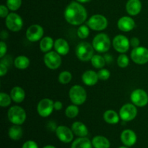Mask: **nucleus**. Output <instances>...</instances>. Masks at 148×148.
I'll use <instances>...</instances> for the list:
<instances>
[{"mask_svg": "<svg viewBox=\"0 0 148 148\" xmlns=\"http://www.w3.org/2000/svg\"><path fill=\"white\" fill-rule=\"evenodd\" d=\"M113 46L116 51L119 53H126L130 49V41L126 36L119 35L114 38Z\"/></svg>", "mask_w": 148, "mask_h": 148, "instance_id": "obj_13", "label": "nucleus"}, {"mask_svg": "<svg viewBox=\"0 0 148 148\" xmlns=\"http://www.w3.org/2000/svg\"><path fill=\"white\" fill-rule=\"evenodd\" d=\"M121 140L124 145L131 147L134 145L137 142V135L132 130H125L121 133Z\"/></svg>", "mask_w": 148, "mask_h": 148, "instance_id": "obj_16", "label": "nucleus"}, {"mask_svg": "<svg viewBox=\"0 0 148 148\" xmlns=\"http://www.w3.org/2000/svg\"><path fill=\"white\" fill-rule=\"evenodd\" d=\"M72 74L68 71L62 72L59 75V81L62 84H67L72 79Z\"/></svg>", "mask_w": 148, "mask_h": 148, "instance_id": "obj_31", "label": "nucleus"}, {"mask_svg": "<svg viewBox=\"0 0 148 148\" xmlns=\"http://www.w3.org/2000/svg\"><path fill=\"white\" fill-rule=\"evenodd\" d=\"M11 100L12 98L10 95L4 92L0 93V106L1 107H7L10 106L11 103Z\"/></svg>", "mask_w": 148, "mask_h": 148, "instance_id": "obj_33", "label": "nucleus"}, {"mask_svg": "<svg viewBox=\"0 0 148 148\" xmlns=\"http://www.w3.org/2000/svg\"><path fill=\"white\" fill-rule=\"evenodd\" d=\"M84 84L88 86H92L98 82V73L92 70H88L85 72L82 77Z\"/></svg>", "mask_w": 148, "mask_h": 148, "instance_id": "obj_19", "label": "nucleus"}, {"mask_svg": "<svg viewBox=\"0 0 148 148\" xmlns=\"http://www.w3.org/2000/svg\"><path fill=\"white\" fill-rule=\"evenodd\" d=\"M117 25H118L119 29L121 31L129 32L134 29V27H135V23L132 17L125 16V17H121L119 20Z\"/></svg>", "mask_w": 148, "mask_h": 148, "instance_id": "obj_17", "label": "nucleus"}, {"mask_svg": "<svg viewBox=\"0 0 148 148\" xmlns=\"http://www.w3.org/2000/svg\"><path fill=\"white\" fill-rule=\"evenodd\" d=\"M56 137L60 141L64 143H69L73 140V132L65 126H59L56 130Z\"/></svg>", "mask_w": 148, "mask_h": 148, "instance_id": "obj_15", "label": "nucleus"}, {"mask_svg": "<svg viewBox=\"0 0 148 148\" xmlns=\"http://www.w3.org/2000/svg\"><path fill=\"white\" fill-rule=\"evenodd\" d=\"M72 130L74 134L79 137H85L88 135V130L86 126L80 121H75L72 126Z\"/></svg>", "mask_w": 148, "mask_h": 148, "instance_id": "obj_20", "label": "nucleus"}, {"mask_svg": "<svg viewBox=\"0 0 148 148\" xmlns=\"http://www.w3.org/2000/svg\"><path fill=\"white\" fill-rule=\"evenodd\" d=\"M30 64V60L25 56H19L14 60V66L19 69H25Z\"/></svg>", "mask_w": 148, "mask_h": 148, "instance_id": "obj_28", "label": "nucleus"}, {"mask_svg": "<svg viewBox=\"0 0 148 148\" xmlns=\"http://www.w3.org/2000/svg\"><path fill=\"white\" fill-rule=\"evenodd\" d=\"M22 148H38V147L36 142L33 141V140H29L23 144Z\"/></svg>", "mask_w": 148, "mask_h": 148, "instance_id": "obj_37", "label": "nucleus"}, {"mask_svg": "<svg viewBox=\"0 0 148 148\" xmlns=\"http://www.w3.org/2000/svg\"><path fill=\"white\" fill-rule=\"evenodd\" d=\"M87 11L85 7L75 1L71 2L66 7L64 17L66 21L73 25H79L86 20Z\"/></svg>", "mask_w": 148, "mask_h": 148, "instance_id": "obj_1", "label": "nucleus"}, {"mask_svg": "<svg viewBox=\"0 0 148 148\" xmlns=\"http://www.w3.org/2000/svg\"><path fill=\"white\" fill-rule=\"evenodd\" d=\"M7 45L4 41L0 42V57L2 58L7 52Z\"/></svg>", "mask_w": 148, "mask_h": 148, "instance_id": "obj_38", "label": "nucleus"}, {"mask_svg": "<svg viewBox=\"0 0 148 148\" xmlns=\"http://www.w3.org/2000/svg\"><path fill=\"white\" fill-rule=\"evenodd\" d=\"M137 114V109L135 106L127 103L123 106L119 111V116L123 121H130L134 119Z\"/></svg>", "mask_w": 148, "mask_h": 148, "instance_id": "obj_11", "label": "nucleus"}, {"mask_svg": "<svg viewBox=\"0 0 148 148\" xmlns=\"http://www.w3.org/2000/svg\"><path fill=\"white\" fill-rule=\"evenodd\" d=\"M94 49L100 53H104L109 50L111 47V40L109 37L105 33L98 34L92 40Z\"/></svg>", "mask_w": 148, "mask_h": 148, "instance_id": "obj_3", "label": "nucleus"}, {"mask_svg": "<svg viewBox=\"0 0 148 148\" xmlns=\"http://www.w3.org/2000/svg\"><path fill=\"white\" fill-rule=\"evenodd\" d=\"M76 55L79 60L82 62L91 60L94 56V48L89 43L81 42L77 45L76 48Z\"/></svg>", "mask_w": 148, "mask_h": 148, "instance_id": "obj_2", "label": "nucleus"}, {"mask_svg": "<svg viewBox=\"0 0 148 148\" xmlns=\"http://www.w3.org/2000/svg\"><path fill=\"white\" fill-rule=\"evenodd\" d=\"M23 134V130L19 125L14 124L9 130V137L13 140H18L22 137Z\"/></svg>", "mask_w": 148, "mask_h": 148, "instance_id": "obj_26", "label": "nucleus"}, {"mask_svg": "<svg viewBox=\"0 0 148 148\" xmlns=\"http://www.w3.org/2000/svg\"><path fill=\"white\" fill-rule=\"evenodd\" d=\"M140 40L136 37L132 38L131 39V40H130V45H131L134 49V48L139 47V46H140Z\"/></svg>", "mask_w": 148, "mask_h": 148, "instance_id": "obj_41", "label": "nucleus"}, {"mask_svg": "<svg viewBox=\"0 0 148 148\" xmlns=\"http://www.w3.org/2000/svg\"><path fill=\"white\" fill-rule=\"evenodd\" d=\"M21 4L22 0H7V7L12 11H16L18 10Z\"/></svg>", "mask_w": 148, "mask_h": 148, "instance_id": "obj_32", "label": "nucleus"}, {"mask_svg": "<svg viewBox=\"0 0 148 148\" xmlns=\"http://www.w3.org/2000/svg\"><path fill=\"white\" fill-rule=\"evenodd\" d=\"M131 58L137 64H145L148 62V49L143 46L134 48L131 52Z\"/></svg>", "mask_w": 148, "mask_h": 148, "instance_id": "obj_7", "label": "nucleus"}, {"mask_svg": "<svg viewBox=\"0 0 148 148\" xmlns=\"http://www.w3.org/2000/svg\"><path fill=\"white\" fill-rule=\"evenodd\" d=\"M92 144L87 137H79L73 142L71 148H92Z\"/></svg>", "mask_w": 148, "mask_h": 148, "instance_id": "obj_24", "label": "nucleus"}, {"mask_svg": "<svg viewBox=\"0 0 148 148\" xmlns=\"http://www.w3.org/2000/svg\"><path fill=\"white\" fill-rule=\"evenodd\" d=\"M129 63H130V60H129V58L127 57V55L121 54L118 57V59H117V64H118V65L120 67H127L129 65Z\"/></svg>", "mask_w": 148, "mask_h": 148, "instance_id": "obj_35", "label": "nucleus"}, {"mask_svg": "<svg viewBox=\"0 0 148 148\" xmlns=\"http://www.w3.org/2000/svg\"><path fill=\"white\" fill-rule=\"evenodd\" d=\"M131 101L137 106H145L148 103V95L144 90L136 89L132 92Z\"/></svg>", "mask_w": 148, "mask_h": 148, "instance_id": "obj_10", "label": "nucleus"}, {"mask_svg": "<svg viewBox=\"0 0 148 148\" xmlns=\"http://www.w3.org/2000/svg\"><path fill=\"white\" fill-rule=\"evenodd\" d=\"M7 72V66L5 64L1 62L0 64V76L3 77L5 75Z\"/></svg>", "mask_w": 148, "mask_h": 148, "instance_id": "obj_40", "label": "nucleus"}, {"mask_svg": "<svg viewBox=\"0 0 148 148\" xmlns=\"http://www.w3.org/2000/svg\"><path fill=\"white\" fill-rule=\"evenodd\" d=\"M6 25L9 30L13 32H17L23 27V19L16 13H10L6 17Z\"/></svg>", "mask_w": 148, "mask_h": 148, "instance_id": "obj_8", "label": "nucleus"}, {"mask_svg": "<svg viewBox=\"0 0 148 148\" xmlns=\"http://www.w3.org/2000/svg\"><path fill=\"white\" fill-rule=\"evenodd\" d=\"M88 26L94 30H103L106 29L108 26V20L101 14H95L92 15L88 20Z\"/></svg>", "mask_w": 148, "mask_h": 148, "instance_id": "obj_6", "label": "nucleus"}, {"mask_svg": "<svg viewBox=\"0 0 148 148\" xmlns=\"http://www.w3.org/2000/svg\"><path fill=\"white\" fill-rule=\"evenodd\" d=\"M54 48L56 51L60 55H66L69 51V46L67 41L63 38L56 40L54 43Z\"/></svg>", "mask_w": 148, "mask_h": 148, "instance_id": "obj_21", "label": "nucleus"}, {"mask_svg": "<svg viewBox=\"0 0 148 148\" xmlns=\"http://www.w3.org/2000/svg\"><path fill=\"white\" fill-rule=\"evenodd\" d=\"M53 44V40L52 38L49 37V36H46L44 37L43 39H41L40 43V49L43 52H49L52 49Z\"/></svg>", "mask_w": 148, "mask_h": 148, "instance_id": "obj_27", "label": "nucleus"}, {"mask_svg": "<svg viewBox=\"0 0 148 148\" xmlns=\"http://www.w3.org/2000/svg\"><path fill=\"white\" fill-rule=\"evenodd\" d=\"M91 64L96 69H101L106 64L105 58L100 55H94L91 59Z\"/></svg>", "mask_w": 148, "mask_h": 148, "instance_id": "obj_29", "label": "nucleus"}, {"mask_svg": "<svg viewBox=\"0 0 148 148\" xmlns=\"http://www.w3.org/2000/svg\"><path fill=\"white\" fill-rule=\"evenodd\" d=\"M119 148H128L127 147H119Z\"/></svg>", "mask_w": 148, "mask_h": 148, "instance_id": "obj_45", "label": "nucleus"}, {"mask_svg": "<svg viewBox=\"0 0 148 148\" xmlns=\"http://www.w3.org/2000/svg\"><path fill=\"white\" fill-rule=\"evenodd\" d=\"M77 1H79V2L80 3H86V2H88V1H90V0H77Z\"/></svg>", "mask_w": 148, "mask_h": 148, "instance_id": "obj_43", "label": "nucleus"}, {"mask_svg": "<svg viewBox=\"0 0 148 148\" xmlns=\"http://www.w3.org/2000/svg\"><path fill=\"white\" fill-rule=\"evenodd\" d=\"M8 14V9L4 5L0 6V15H1V17H7Z\"/></svg>", "mask_w": 148, "mask_h": 148, "instance_id": "obj_39", "label": "nucleus"}, {"mask_svg": "<svg viewBox=\"0 0 148 148\" xmlns=\"http://www.w3.org/2000/svg\"><path fill=\"white\" fill-rule=\"evenodd\" d=\"M43 148H56V147H55L54 146H52V145H46Z\"/></svg>", "mask_w": 148, "mask_h": 148, "instance_id": "obj_44", "label": "nucleus"}, {"mask_svg": "<svg viewBox=\"0 0 148 148\" xmlns=\"http://www.w3.org/2000/svg\"><path fill=\"white\" fill-rule=\"evenodd\" d=\"M90 33L89 28L87 25H81L77 29V36L79 38L85 39L88 37Z\"/></svg>", "mask_w": 148, "mask_h": 148, "instance_id": "obj_34", "label": "nucleus"}, {"mask_svg": "<svg viewBox=\"0 0 148 148\" xmlns=\"http://www.w3.org/2000/svg\"><path fill=\"white\" fill-rule=\"evenodd\" d=\"M78 114H79V108L77 105L69 106L65 110V114L68 118H75L78 115Z\"/></svg>", "mask_w": 148, "mask_h": 148, "instance_id": "obj_30", "label": "nucleus"}, {"mask_svg": "<svg viewBox=\"0 0 148 148\" xmlns=\"http://www.w3.org/2000/svg\"><path fill=\"white\" fill-rule=\"evenodd\" d=\"M119 117L117 113L113 110H108L103 114V119L105 121L111 124H117L119 121Z\"/></svg>", "mask_w": 148, "mask_h": 148, "instance_id": "obj_25", "label": "nucleus"}, {"mask_svg": "<svg viewBox=\"0 0 148 148\" xmlns=\"http://www.w3.org/2000/svg\"><path fill=\"white\" fill-rule=\"evenodd\" d=\"M12 100L15 103H21L24 101L25 93L24 90L20 87H14L10 92Z\"/></svg>", "mask_w": 148, "mask_h": 148, "instance_id": "obj_22", "label": "nucleus"}, {"mask_svg": "<svg viewBox=\"0 0 148 148\" xmlns=\"http://www.w3.org/2000/svg\"><path fill=\"white\" fill-rule=\"evenodd\" d=\"M53 101L49 98H44L38 103L37 106V111L39 115L42 117H48L53 112Z\"/></svg>", "mask_w": 148, "mask_h": 148, "instance_id": "obj_12", "label": "nucleus"}, {"mask_svg": "<svg viewBox=\"0 0 148 148\" xmlns=\"http://www.w3.org/2000/svg\"><path fill=\"white\" fill-rule=\"evenodd\" d=\"M43 36V29L39 25H32L27 29L26 38L31 42H36L40 40Z\"/></svg>", "mask_w": 148, "mask_h": 148, "instance_id": "obj_14", "label": "nucleus"}, {"mask_svg": "<svg viewBox=\"0 0 148 148\" xmlns=\"http://www.w3.org/2000/svg\"><path fill=\"white\" fill-rule=\"evenodd\" d=\"M92 146L95 148H109L110 142L103 136H95L92 141Z\"/></svg>", "mask_w": 148, "mask_h": 148, "instance_id": "obj_23", "label": "nucleus"}, {"mask_svg": "<svg viewBox=\"0 0 148 148\" xmlns=\"http://www.w3.org/2000/svg\"><path fill=\"white\" fill-rule=\"evenodd\" d=\"M53 107H54V110H56V111H60L63 107V105H62V103L61 101H56L53 103Z\"/></svg>", "mask_w": 148, "mask_h": 148, "instance_id": "obj_42", "label": "nucleus"}, {"mask_svg": "<svg viewBox=\"0 0 148 148\" xmlns=\"http://www.w3.org/2000/svg\"><path fill=\"white\" fill-rule=\"evenodd\" d=\"M69 95L71 101L75 105H82L87 99L86 91L80 85H75L72 87Z\"/></svg>", "mask_w": 148, "mask_h": 148, "instance_id": "obj_5", "label": "nucleus"}, {"mask_svg": "<svg viewBox=\"0 0 148 148\" xmlns=\"http://www.w3.org/2000/svg\"><path fill=\"white\" fill-rule=\"evenodd\" d=\"M8 119L12 124L21 125L26 119V113L23 108L14 106L9 109Z\"/></svg>", "mask_w": 148, "mask_h": 148, "instance_id": "obj_4", "label": "nucleus"}, {"mask_svg": "<svg viewBox=\"0 0 148 148\" xmlns=\"http://www.w3.org/2000/svg\"><path fill=\"white\" fill-rule=\"evenodd\" d=\"M44 63L48 68L51 69H56L62 64V58L60 54L55 51H49L44 56Z\"/></svg>", "mask_w": 148, "mask_h": 148, "instance_id": "obj_9", "label": "nucleus"}, {"mask_svg": "<svg viewBox=\"0 0 148 148\" xmlns=\"http://www.w3.org/2000/svg\"><path fill=\"white\" fill-rule=\"evenodd\" d=\"M126 10L130 15H137L142 10V3L140 0H129L126 4Z\"/></svg>", "mask_w": 148, "mask_h": 148, "instance_id": "obj_18", "label": "nucleus"}, {"mask_svg": "<svg viewBox=\"0 0 148 148\" xmlns=\"http://www.w3.org/2000/svg\"><path fill=\"white\" fill-rule=\"evenodd\" d=\"M110 75L111 73L106 69H101L98 72V78L101 80H107L110 77Z\"/></svg>", "mask_w": 148, "mask_h": 148, "instance_id": "obj_36", "label": "nucleus"}]
</instances>
